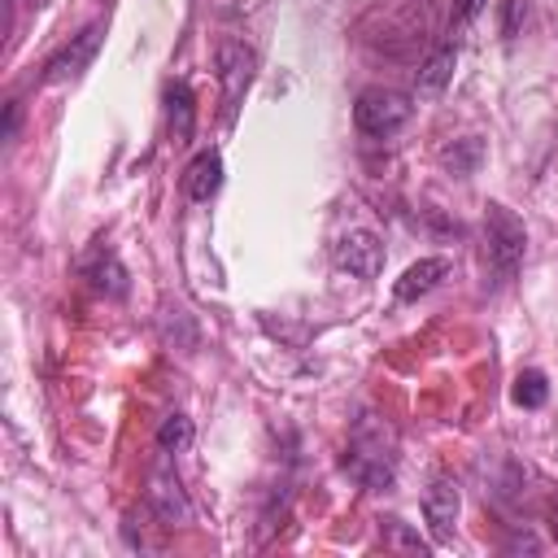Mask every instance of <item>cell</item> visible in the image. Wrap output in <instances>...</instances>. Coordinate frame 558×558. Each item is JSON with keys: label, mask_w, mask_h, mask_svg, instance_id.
Returning a JSON list of instances; mask_svg holds the SVG:
<instances>
[{"label": "cell", "mask_w": 558, "mask_h": 558, "mask_svg": "<svg viewBox=\"0 0 558 558\" xmlns=\"http://www.w3.org/2000/svg\"><path fill=\"white\" fill-rule=\"evenodd\" d=\"M214 65H218V83H222V105H227V118L235 113L240 96L248 92L253 83V70H257V57L253 48H244L240 39H222L218 52H214Z\"/></svg>", "instance_id": "cell-4"}, {"label": "cell", "mask_w": 558, "mask_h": 558, "mask_svg": "<svg viewBox=\"0 0 558 558\" xmlns=\"http://www.w3.org/2000/svg\"><path fill=\"white\" fill-rule=\"evenodd\" d=\"M336 266L357 275V279H375L384 270V244L375 231L357 227V231H344L340 244H336Z\"/></svg>", "instance_id": "cell-7"}, {"label": "cell", "mask_w": 558, "mask_h": 558, "mask_svg": "<svg viewBox=\"0 0 558 558\" xmlns=\"http://www.w3.org/2000/svg\"><path fill=\"white\" fill-rule=\"evenodd\" d=\"M523 22H527V0H506V13H501V35H506V39H514Z\"/></svg>", "instance_id": "cell-17"}, {"label": "cell", "mask_w": 558, "mask_h": 558, "mask_svg": "<svg viewBox=\"0 0 558 558\" xmlns=\"http://www.w3.org/2000/svg\"><path fill=\"white\" fill-rule=\"evenodd\" d=\"M166 122H170L174 144H187L196 131V100H192V87L183 78L166 83Z\"/></svg>", "instance_id": "cell-11"}, {"label": "cell", "mask_w": 558, "mask_h": 558, "mask_svg": "<svg viewBox=\"0 0 558 558\" xmlns=\"http://www.w3.org/2000/svg\"><path fill=\"white\" fill-rule=\"evenodd\" d=\"M484 4H488V0H453V17H449V22H453V26H466Z\"/></svg>", "instance_id": "cell-19"}, {"label": "cell", "mask_w": 558, "mask_h": 558, "mask_svg": "<svg viewBox=\"0 0 558 558\" xmlns=\"http://www.w3.org/2000/svg\"><path fill=\"white\" fill-rule=\"evenodd\" d=\"M17 122H22V105H17V100H9V105H4V140H13V135H17Z\"/></svg>", "instance_id": "cell-20"}, {"label": "cell", "mask_w": 558, "mask_h": 558, "mask_svg": "<svg viewBox=\"0 0 558 558\" xmlns=\"http://www.w3.org/2000/svg\"><path fill=\"white\" fill-rule=\"evenodd\" d=\"M344 471H349V480H357L371 493L392 488V480H397V436L384 418L362 414L353 423V436H349V449H344Z\"/></svg>", "instance_id": "cell-1"}, {"label": "cell", "mask_w": 558, "mask_h": 558, "mask_svg": "<svg viewBox=\"0 0 558 558\" xmlns=\"http://www.w3.org/2000/svg\"><path fill=\"white\" fill-rule=\"evenodd\" d=\"M218 187H222V157H218V148H205L183 170V196L187 201H209Z\"/></svg>", "instance_id": "cell-10"}, {"label": "cell", "mask_w": 558, "mask_h": 558, "mask_svg": "<svg viewBox=\"0 0 558 558\" xmlns=\"http://www.w3.org/2000/svg\"><path fill=\"white\" fill-rule=\"evenodd\" d=\"M510 397H514V405H523V410H541V405L549 401V384H545L541 371H519Z\"/></svg>", "instance_id": "cell-14"}, {"label": "cell", "mask_w": 558, "mask_h": 558, "mask_svg": "<svg viewBox=\"0 0 558 558\" xmlns=\"http://www.w3.org/2000/svg\"><path fill=\"white\" fill-rule=\"evenodd\" d=\"M148 506L157 510L161 523H187L192 519V506H187V493L179 484V475L161 462L153 475H148Z\"/></svg>", "instance_id": "cell-8"}, {"label": "cell", "mask_w": 558, "mask_h": 558, "mask_svg": "<svg viewBox=\"0 0 558 558\" xmlns=\"http://www.w3.org/2000/svg\"><path fill=\"white\" fill-rule=\"evenodd\" d=\"M445 275H449V262H445V257H418V262L397 279L392 292H397V301H418V296H427Z\"/></svg>", "instance_id": "cell-12"}, {"label": "cell", "mask_w": 558, "mask_h": 558, "mask_svg": "<svg viewBox=\"0 0 558 558\" xmlns=\"http://www.w3.org/2000/svg\"><path fill=\"white\" fill-rule=\"evenodd\" d=\"M480 140H462V144H453V148H445V166H453V174H471L475 170V161H480Z\"/></svg>", "instance_id": "cell-16"}, {"label": "cell", "mask_w": 558, "mask_h": 558, "mask_svg": "<svg viewBox=\"0 0 558 558\" xmlns=\"http://www.w3.org/2000/svg\"><path fill=\"white\" fill-rule=\"evenodd\" d=\"M83 279H87L100 296H126V288H131L126 266H122V262H118V253H113V248H105V244H96V248L83 257Z\"/></svg>", "instance_id": "cell-9"}, {"label": "cell", "mask_w": 558, "mask_h": 558, "mask_svg": "<svg viewBox=\"0 0 558 558\" xmlns=\"http://www.w3.org/2000/svg\"><path fill=\"white\" fill-rule=\"evenodd\" d=\"M458 510H462V497H458V484L449 475L432 480L427 493H423V519H427V532L436 545L453 541V527H458Z\"/></svg>", "instance_id": "cell-6"}, {"label": "cell", "mask_w": 558, "mask_h": 558, "mask_svg": "<svg viewBox=\"0 0 558 558\" xmlns=\"http://www.w3.org/2000/svg\"><path fill=\"white\" fill-rule=\"evenodd\" d=\"M100 22H92V26H83L78 35H70V44H61L52 57H48V65H44V83H65V78H78L87 65H92V57H96V48H100Z\"/></svg>", "instance_id": "cell-5"}, {"label": "cell", "mask_w": 558, "mask_h": 558, "mask_svg": "<svg viewBox=\"0 0 558 558\" xmlns=\"http://www.w3.org/2000/svg\"><path fill=\"white\" fill-rule=\"evenodd\" d=\"M453 65H458V52L445 44V48H436L427 61H423V70H418V92L423 96H436L449 78H453Z\"/></svg>", "instance_id": "cell-13"}, {"label": "cell", "mask_w": 558, "mask_h": 558, "mask_svg": "<svg viewBox=\"0 0 558 558\" xmlns=\"http://www.w3.org/2000/svg\"><path fill=\"white\" fill-rule=\"evenodd\" d=\"M157 445L161 453H183L192 445V418L187 414H166L157 427Z\"/></svg>", "instance_id": "cell-15"}, {"label": "cell", "mask_w": 558, "mask_h": 558, "mask_svg": "<svg viewBox=\"0 0 558 558\" xmlns=\"http://www.w3.org/2000/svg\"><path fill=\"white\" fill-rule=\"evenodd\" d=\"M13 4H35V0H13Z\"/></svg>", "instance_id": "cell-23"}, {"label": "cell", "mask_w": 558, "mask_h": 558, "mask_svg": "<svg viewBox=\"0 0 558 558\" xmlns=\"http://www.w3.org/2000/svg\"><path fill=\"white\" fill-rule=\"evenodd\" d=\"M384 532L392 536V545H401V549H414V554H427V545H423L418 536H410L401 519H384Z\"/></svg>", "instance_id": "cell-18"}, {"label": "cell", "mask_w": 558, "mask_h": 558, "mask_svg": "<svg viewBox=\"0 0 558 558\" xmlns=\"http://www.w3.org/2000/svg\"><path fill=\"white\" fill-rule=\"evenodd\" d=\"M506 549H527V554H536V536H532V532H514V536L506 541Z\"/></svg>", "instance_id": "cell-21"}, {"label": "cell", "mask_w": 558, "mask_h": 558, "mask_svg": "<svg viewBox=\"0 0 558 558\" xmlns=\"http://www.w3.org/2000/svg\"><path fill=\"white\" fill-rule=\"evenodd\" d=\"M523 248H527V227L514 209L488 201L484 205V257L493 266L497 279H514L519 262H523Z\"/></svg>", "instance_id": "cell-2"}, {"label": "cell", "mask_w": 558, "mask_h": 558, "mask_svg": "<svg viewBox=\"0 0 558 558\" xmlns=\"http://www.w3.org/2000/svg\"><path fill=\"white\" fill-rule=\"evenodd\" d=\"M414 118V96L410 92H397V87H366L353 105V122L362 135H375V140H388L397 135L405 122Z\"/></svg>", "instance_id": "cell-3"}, {"label": "cell", "mask_w": 558, "mask_h": 558, "mask_svg": "<svg viewBox=\"0 0 558 558\" xmlns=\"http://www.w3.org/2000/svg\"><path fill=\"white\" fill-rule=\"evenodd\" d=\"M549 532H554V541H558V501H554V510H549Z\"/></svg>", "instance_id": "cell-22"}]
</instances>
